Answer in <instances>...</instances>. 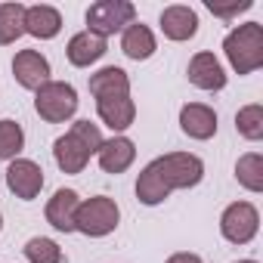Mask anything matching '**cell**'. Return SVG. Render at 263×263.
Wrapping results in <instances>:
<instances>
[{
	"label": "cell",
	"instance_id": "1",
	"mask_svg": "<svg viewBox=\"0 0 263 263\" xmlns=\"http://www.w3.org/2000/svg\"><path fill=\"white\" fill-rule=\"evenodd\" d=\"M223 53L235 74H254L263 65V25L260 22L235 25L223 41Z\"/></svg>",
	"mask_w": 263,
	"mask_h": 263
},
{
	"label": "cell",
	"instance_id": "2",
	"mask_svg": "<svg viewBox=\"0 0 263 263\" xmlns=\"http://www.w3.org/2000/svg\"><path fill=\"white\" fill-rule=\"evenodd\" d=\"M121 223V208L115 204V198L108 195H96L78 204V217H74V232H84L90 238H102L111 235Z\"/></svg>",
	"mask_w": 263,
	"mask_h": 263
},
{
	"label": "cell",
	"instance_id": "3",
	"mask_svg": "<svg viewBox=\"0 0 263 263\" xmlns=\"http://www.w3.org/2000/svg\"><path fill=\"white\" fill-rule=\"evenodd\" d=\"M34 108L47 124H62L78 111V90L65 81H47L34 90Z\"/></svg>",
	"mask_w": 263,
	"mask_h": 263
},
{
	"label": "cell",
	"instance_id": "4",
	"mask_svg": "<svg viewBox=\"0 0 263 263\" xmlns=\"http://www.w3.org/2000/svg\"><path fill=\"white\" fill-rule=\"evenodd\" d=\"M155 167H158V174H161V180L171 192L195 189L204 180V164L192 152H167V155L155 158Z\"/></svg>",
	"mask_w": 263,
	"mask_h": 263
},
{
	"label": "cell",
	"instance_id": "5",
	"mask_svg": "<svg viewBox=\"0 0 263 263\" xmlns=\"http://www.w3.org/2000/svg\"><path fill=\"white\" fill-rule=\"evenodd\" d=\"M134 19H137V7L130 0H96L87 10V31L99 37H111L127 25H134Z\"/></svg>",
	"mask_w": 263,
	"mask_h": 263
},
{
	"label": "cell",
	"instance_id": "6",
	"mask_svg": "<svg viewBox=\"0 0 263 263\" xmlns=\"http://www.w3.org/2000/svg\"><path fill=\"white\" fill-rule=\"evenodd\" d=\"M260 229V214L251 201H232L220 214V232L232 245H248Z\"/></svg>",
	"mask_w": 263,
	"mask_h": 263
},
{
	"label": "cell",
	"instance_id": "7",
	"mask_svg": "<svg viewBox=\"0 0 263 263\" xmlns=\"http://www.w3.org/2000/svg\"><path fill=\"white\" fill-rule=\"evenodd\" d=\"M7 189L22 198V201H34L44 189V171L37 161L31 158H13L7 167Z\"/></svg>",
	"mask_w": 263,
	"mask_h": 263
},
{
	"label": "cell",
	"instance_id": "8",
	"mask_svg": "<svg viewBox=\"0 0 263 263\" xmlns=\"http://www.w3.org/2000/svg\"><path fill=\"white\" fill-rule=\"evenodd\" d=\"M13 78L25 90H41L50 81V62L41 50H19L13 59Z\"/></svg>",
	"mask_w": 263,
	"mask_h": 263
},
{
	"label": "cell",
	"instance_id": "9",
	"mask_svg": "<svg viewBox=\"0 0 263 263\" xmlns=\"http://www.w3.org/2000/svg\"><path fill=\"white\" fill-rule=\"evenodd\" d=\"M180 130L189 140L204 143L217 134V111L204 102H186L180 108Z\"/></svg>",
	"mask_w": 263,
	"mask_h": 263
},
{
	"label": "cell",
	"instance_id": "10",
	"mask_svg": "<svg viewBox=\"0 0 263 263\" xmlns=\"http://www.w3.org/2000/svg\"><path fill=\"white\" fill-rule=\"evenodd\" d=\"M186 74H189V84L204 90V93H217V90L226 87V71H223V65H220V59L214 53H195L189 59Z\"/></svg>",
	"mask_w": 263,
	"mask_h": 263
},
{
	"label": "cell",
	"instance_id": "11",
	"mask_svg": "<svg viewBox=\"0 0 263 263\" xmlns=\"http://www.w3.org/2000/svg\"><path fill=\"white\" fill-rule=\"evenodd\" d=\"M96 111H99V121L108 127V130H115V134L121 137L124 130L137 121V102L130 99V93H124V96H102V99H96Z\"/></svg>",
	"mask_w": 263,
	"mask_h": 263
},
{
	"label": "cell",
	"instance_id": "12",
	"mask_svg": "<svg viewBox=\"0 0 263 263\" xmlns=\"http://www.w3.org/2000/svg\"><path fill=\"white\" fill-rule=\"evenodd\" d=\"M158 25H161V31H164L167 41L183 44V41H192V37L198 34V13H195L192 7L174 4V7H164Z\"/></svg>",
	"mask_w": 263,
	"mask_h": 263
},
{
	"label": "cell",
	"instance_id": "13",
	"mask_svg": "<svg viewBox=\"0 0 263 263\" xmlns=\"http://www.w3.org/2000/svg\"><path fill=\"white\" fill-rule=\"evenodd\" d=\"M105 50H108L105 37H99V34H93V31H78V34L68 41L65 56H68V62H71L74 68H90L93 62H99V59L105 56Z\"/></svg>",
	"mask_w": 263,
	"mask_h": 263
},
{
	"label": "cell",
	"instance_id": "14",
	"mask_svg": "<svg viewBox=\"0 0 263 263\" xmlns=\"http://www.w3.org/2000/svg\"><path fill=\"white\" fill-rule=\"evenodd\" d=\"M96 155H99V167L105 174H124L137 158V146H134L130 137H111V140H105L99 146Z\"/></svg>",
	"mask_w": 263,
	"mask_h": 263
},
{
	"label": "cell",
	"instance_id": "15",
	"mask_svg": "<svg viewBox=\"0 0 263 263\" xmlns=\"http://www.w3.org/2000/svg\"><path fill=\"white\" fill-rule=\"evenodd\" d=\"M78 204L81 195L74 189H59L50 201H47V223L59 232H74V217H78Z\"/></svg>",
	"mask_w": 263,
	"mask_h": 263
},
{
	"label": "cell",
	"instance_id": "16",
	"mask_svg": "<svg viewBox=\"0 0 263 263\" xmlns=\"http://www.w3.org/2000/svg\"><path fill=\"white\" fill-rule=\"evenodd\" d=\"M59 31H62V13L56 7H47V4L25 7V34L37 41H53Z\"/></svg>",
	"mask_w": 263,
	"mask_h": 263
},
{
	"label": "cell",
	"instance_id": "17",
	"mask_svg": "<svg viewBox=\"0 0 263 263\" xmlns=\"http://www.w3.org/2000/svg\"><path fill=\"white\" fill-rule=\"evenodd\" d=\"M121 50H124L127 59H134V62H146V59H152L155 50H158L152 28L143 25V22L127 25V28L121 31Z\"/></svg>",
	"mask_w": 263,
	"mask_h": 263
},
{
	"label": "cell",
	"instance_id": "18",
	"mask_svg": "<svg viewBox=\"0 0 263 263\" xmlns=\"http://www.w3.org/2000/svg\"><path fill=\"white\" fill-rule=\"evenodd\" d=\"M90 155H93V152H90L74 134H65V137H59V140L53 143V158H56V164H59L62 174H81V171L87 167Z\"/></svg>",
	"mask_w": 263,
	"mask_h": 263
},
{
	"label": "cell",
	"instance_id": "19",
	"mask_svg": "<svg viewBox=\"0 0 263 263\" xmlns=\"http://www.w3.org/2000/svg\"><path fill=\"white\" fill-rule=\"evenodd\" d=\"M90 93L96 99H102V96H124V93H130V78H127L124 68L105 65L96 74H90Z\"/></svg>",
	"mask_w": 263,
	"mask_h": 263
},
{
	"label": "cell",
	"instance_id": "20",
	"mask_svg": "<svg viewBox=\"0 0 263 263\" xmlns=\"http://www.w3.org/2000/svg\"><path fill=\"white\" fill-rule=\"evenodd\" d=\"M167 195H171V189L164 186V180H161L155 161H149V164L140 171V180H137V198H140L146 208H155V204H164Z\"/></svg>",
	"mask_w": 263,
	"mask_h": 263
},
{
	"label": "cell",
	"instance_id": "21",
	"mask_svg": "<svg viewBox=\"0 0 263 263\" xmlns=\"http://www.w3.org/2000/svg\"><path fill=\"white\" fill-rule=\"evenodd\" d=\"M25 34V7L22 4H0V47L16 44Z\"/></svg>",
	"mask_w": 263,
	"mask_h": 263
},
{
	"label": "cell",
	"instance_id": "22",
	"mask_svg": "<svg viewBox=\"0 0 263 263\" xmlns=\"http://www.w3.org/2000/svg\"><path fill=\"white\" fill-rule=\"evenodd\" d=\"M235 180L248 189V192H263V155L260 152H248L235 161Z\"/></svg>",
	"mask_w": 263,
	"mask_h": 263
},
{
	"label": "cell",
	"instance_id": "23",
	"mask_svg": "<svg viewBox=\"0 0 263 263\" xmlns=\"http://www.w3.org/2000/svg\"><path fill=\"white\" fill-rule=\"evenodd\" d=\"M25 149V130L19 121L4 118L0 121V161H13Z\"/></svg>",
	"mask_w": 263,
	"mask_h": 263
},
{
	"label": "cell",
	"instance_id": "24",
	"mask_svg": "<svg viewBox=\"0 0 263 263\" xmlns=\"http://www.w3.org/2000/svg\"><path fill=\"white\" fill-rule=\"evenodd\" d=\"M235 130H238L245 140H251V143L263 140V105H260V102H251V105L238 108V115H235Z\"/></svg>",
	"mask_w": 263,
	"mask_h": 263
},
{
	"label": "cell",
	"instance_id": "25",
	"mask_svg": "<svg viewBox=\"0 0 263 263\" xmlns=\"http://www.w3.org/2000/svg\"><path fill=\"white\" fill-rule=\"evenodd\" d=\"M25 260L28 263H62V248L53 238L34 235L25 241Z\"/></svg>",
	"mask_w": 263,
	"mask_h": 263
},
{
	"label": "cell",
	"instance_id": "26",
	"mask_svg": "<svg viewBox=\"0 0 263 263\" xmlns=\"http://www.w3.org/2000/svg\"><path fill=\"white\" fill-rule=\"evenodd\" d=\"M68 134H74V137H78V140L93 152V155H96V152H99V146L105 143V140H102V130H99L96 124H90V121H74Z\"/></svg>",
	"mask_w": 263,
	"mask_h": 263
},
{
	"label": "cell",
	"instance_id": "27",
	"mask_svg": "<svg viewBox=\"0 0 263 263\" xmlns=\"http://www.w3.org/2000/svg\"><path fill=\"white\" fill-rule=\"evenodd\" d=\"M254 4L251 0H232V4H217V0H208V10L220 19H235L238 13H248Z\"/></svg>",
	"mask_w": 263,
	"mask_h": 263
},
{
	"label": "cell",
	"instance_id": "28",
	"mask_svg": "<svg viewBox=\"0 0 263 263\" xmlns=\"http://www.w3.org/2000/svg\"><path fill=\"white\" fill-rule=\"evenodd\" d=\"M164 263H204L198 254H192V251H180V254H171Z\"/></svg>",
	"mask_w": 263,
	"mask_h": 263
},
{
	"label": "cell",
	"instance_id": "29",
	"mask_svg": "<svg viewBox=\"0 0 263 263\" xmlns=\"http://www.w3.org/2000/svg\"><path fill=\"white\" fill-rule=\"evenodd\" d=\"M235 263H257V260H235Z\"/></svg>",
	"mask_w": 263,
	"mask_h": 263
},
{
	"label": "cell",
	"instance_id": "30",
	"mask_svg": "<svg viewBox=\"0 0 263 263\" xmlns=\"http://www.w3.org/2000/svg\"><path fill=\"white\" fill-rule=\"evenodd\" d=\"M0 229H4V214H0Z\"/></svg>",
	"mask_w": 263,
	"mask_h": 263
}]
</instances>
